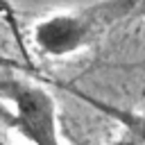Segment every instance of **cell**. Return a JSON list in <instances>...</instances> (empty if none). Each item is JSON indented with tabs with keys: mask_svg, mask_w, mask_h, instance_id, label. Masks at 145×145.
<instances>
[{
	"mask_svg": "<svg viewBox=\"0 0 145 145\" xmlns=\"http://www.w3.org/2000/svg\"><path fill=\"white\" fill-rule=\"evenodd\" d=\"M113 145H143V143H140L138 138H134L131 134H125V136H122V138H118Z\"/></svg>",
	"mask_w": 145,
	"mask_h": 145,
	"instance_id": "obj_4",
	"label": "cell"
},
{
	"mask_svg": "<svg viewBox=\"0 0 145 145\" xmlns=\"http://www.w3.org/2000/svg\"><path fill=\"white\" fill-rule=\"evenodd\" d=\"M136 0H102L77 11L57 14L34 27V41L50 57H66L102 39L116 23L127 18Z\"/></svg>",
	"mask_w": 145,
	"mask_h": 145,
	"instance_id": "obj_1",
	"label": "cell"
},
{
	"mask_svg": "<svg viewBox=\"0 0 145 145\" xmlns=\"http://www.w3.org/2000/svg\"><path fill=\"white\" fill-rule=\"evenodd\" d=\"M0 93L14 104V113L7 122L32 145H61L57 129V104L45 88L18 79H5L0 82Z\"/></svg>",
	"mask_w": 145,
	"mask_h": 145,
	"instance_id": "obj_2",
	"label": "cell"
},
{
	"mask_svg": "<svg viewBox=\"0 0 145 145\" xmlns=\"http://www.w3.org/2000/svg\"><path fill=\"white\" fill-rule=\"evenodd\" d=\"M75 95H77L79 100H84L86 104L95 106L97 111L106 113L109 118L118 120V122L127 129V134H131L134 138H138V140L145 145V116H143V113H138V111H134V109H125V106L109 104V102H104V100H97V97L86 95V93H79V91H75Z\"/></svg>",
	"mask_w": 145,
	"mask_h": 145,
	"instance_id": "obj_3",
	"label": "cell"
}]
</instances>
